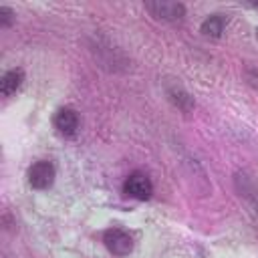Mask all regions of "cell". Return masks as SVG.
Segmentation results:
<instances>
[{"mask_svg": "<svg viewBox=\"0 0 258 258\" xmlns=\"http://www.w3.org/2000/svg\"><path fill=\"white\" fill-rule=\"evenodd\" d=\"M89 50L93 52V58L99 67L111 71V73H119L129 69V60L127 56L121 52V48H117L115 44H111L105 36H93L89 42Z\"/></svg>", "mask_w": 258, "mask_h": 258, "instance_id": "obj_1", "label": "cell"}, {"mask_svg": "<svg viewBox=\"0 0 258 258\" xmlns=\"http://www.w3.org/2000/svg\"><path fill=\"white\" fill-rule=\"evenodd\" d=\"M145 10H149L151 16H155L157 20H165V22H175L185 16L183 4L167 2V0H149V2H145Z\"/></svg>", "mask_w": 258, "mask_h": 258, "instance_id": "obj_2", "label": "cell"}, {"mask_svg": "<svg viewBox=\"0 0 258 258\" xmlns=\"http://www.w3.org/2000/svg\"><path fill=\"white\" fill-rule=\"evenodd\" d=\"M123 191L125 196L133 198V200H149L153 194V183L149 179L147 173L143 171H133L129 173V177L123 183Z\"/></svg>", "mask_w": 258, "mask_h": 258, "instance_id": "obj_3", "label": "cell"}, {"mask_svg": "<svg viewBox=\"0 0 258 258\" xmlns=\"http://www.w3.org/2000/svg\"><path fill=\"white\" fill-rule=\"evenodd\" d=\"M103 242L109 248V252H113L117 256H125L133 250V238L121 228H109L103 236Z\"/></svg>", "mask_w": 258, "mask_h": 258, "instance_id": "obj_4", "label": "cell"}, {"mask_svg": "<svg viewBox=\"0 0 258 258\" xmlns=\"http://www.w3.org/2000/svg\"><path fill=\"white\" fill-rule=\"evenodd\" d=\"M54 181V165L50 161H36L28 169V183L34 189H46Z\"/></svg>", "mask_w": 258, "mask_h": 258, "instance_id": "obj_5", "label": "cell"}, {"mask_svg": "<svg viewBox=\"0 0 258 258\" xmlns=\"http://www.w3.org/2000/svg\"><path fill=\"white\" fill-rule=\"evenodd\" d=\"M54 127L58 129L60 135L64 137H73L79 129V115L75 109L71 107H62L58 109V113L54 115Z\"/></svg>", "mask_w": 258, "mask_h": 258, "instance_id": "obj_6", "label": "cell"}, {"mask_svg": "<svg viewBox=\"0 0 258 258\" xmlns=\"http://www.w3.org/2000/svg\"><path fill=\"white\" fill-rule=\"evenodd\" d=\"M234 183H236L238 194H240L244 200H248V202L258 210V183H256L250 175H246L244 171H238V173H236Z\"/></svg>", "mask_w": 258, "mask_h": 258, "instance_id": "obj_7", "label": "cell"}, {"mask_svg": "<svg viewBox=\"0 0 258 258\" xmlns=\"http://www.w3.org/2000/svg\"><path fill=\"white\" fill-rule=\"evenodd\" d=\"M24 83V73L22 69H10L8 73H4L2 81H0V91L4 97H10L12 93H16Z\"/></svg>", "mask_w": 258, "mask_h": 258, "instance_id": "obj_8", "label": "cell"}, {"mask_svg": "<svg viewBox=\"0 0 258 258\" xmlns=\"http://www.w3.org/2000/svg\"><path fill=\"white\" fill-rule=\"evenodd\" d=\"M224 28H226V18L222 14H212L202 22V32L212 38H218L224 32Z\"/></svg>", "mask_w": 258, "mask_h": 258, "instance_id": "obj_9", "label": "cell"}, {"mask_svg": "<svg viewBox=\"0 0 258 258\" xmlns=\"http://www.w3.org/2000/svg\"><path fill=\"white\" fill-rule=\"evenodd\" d=\"M167 97H169V101H171L179 111H183V113H187V111L194 107V99H191L183 89H179V87L167 89Z\"/></svg>", "mask_w": 258, "mask_h": 258, "instance_id": "obj_10", "label": "cell"}, {"mask_svg": "<svg viewBox=\"0 0 258 258\" xmlns=\"http://www.w3.org/2000/svg\"><path fill=\"white\" fill-rule=\"evenodd\" d=\"M14 22V12L8 6H0V26H10Z\"/></svg>", "mask_w": 258, "mask_h": 258, "instance_id": "obj_11", "label": "cell"}]
</instances>
